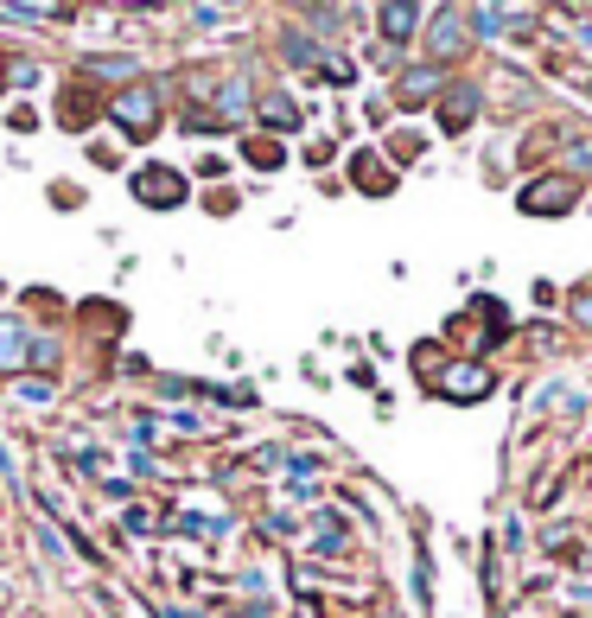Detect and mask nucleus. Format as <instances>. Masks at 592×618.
<instances>
[{
    "label": "nucleus",
    "instance_id": "6",
    "mask_svg": "<svg viewBox=\"0 0 592 618\" xmlns=\"http://www.w3.org/2000/svg\"><path fill=\"white\" fill-rule=\"evenodd\" d=\"M472 109H478V90H472V83H459V90L446 96V128H465V122H472Z\"/></svg>",
    "mask_w": 592,
    "mask_h": 618
},
{
    "label": "nucleus",
    "instance_id": "7",
    "mask_svg": "<svg viewBox=\"0 0 592 618\" xmlns=\"http://www.w3.org/2000/svg\"><path fill=\"white\" fill-rule=\"evenodd\" d=\"M414 20H421L414 7H382V13H376V26L389 32V39H408V26H414Z\"/></svg>",
    "mask_w": 592,
    "mask_h": 618
},
{
    "label": "nucleus",
    "instance_id": "10",
    "mask_svg": "<svg viewBox=\"0 0 592 618\" xmlns=\"http://www.w3.org/2000/svg\"><path fill=\"white\" fill-rule=\"evenodd\" d=\"M427 90H433V71H408V77H402V96H408V102L427 96Z\"/></svg>",
    "mask_w": 592,
    "mask_h": 618
},
{
    "label": "nucleus",
    "instance_id": "5",
    "mask_svg": "<svg viewBox=\"0 0 592 618\" xmlns=\"http://www.w3.org/2000/svg\"><path fill=\"white\" fill-rule=\"evenodd\" d=\"M26 357H32V345H26V325L0 319V370H20Z\"/></svg>",
    "mask_w": 592,
    "mask_h": 618
},
{
    "label": "nucleus",
    "instance_id": "1",
    "mask_svg": "<svg viewBox=\"0 0 592 618\" xmlns=\"http://www.w3.org/2000/svg\"><path fill=\"white\" fill-rule=\"evenodd\" d=\"M109 115L128 128V141H147V134L160 128V96H153L147 83H134V90H121V96L109 102Z\"/></svg>",
    "mask_w": 592,
    "mask_h": 618
},
{
    "label": "nucleus",
    "instance_id": "12",
    "mask_svg": "<svg viewBox=\"0 0 592 618\" xmlns=\"http://www.w3.org/2000/svg\"><path fill=\"white\" fill-rule=\"evenodd\" d=\"M249 160H261V166H274V160H281V147H274V141H249Z\"/></svg>",
    "mask_w": 592,
    "mask_h": 618
},
{
    "label": "nucleus",
    "instance_id": "2",
    "mask_svg": "<svg viewBox=\"0 0 592 618\" xmlns=\"http://www.w3.org/2000/svg\"><path fill=\"white\" fill-rule=\"evenodd\" d=\"M134 198L141 204H160V211H172V204H185V179L166 173V166H147L141 179H134Z\"/></svg>",
    "mask_w": 592,
    "mask_h": 618
},
{
    "label": "nucleus",
    "instance_id": "4",
    "mask_svg": "<svg viewBox=\"0 0 592 618\" xmlns=\"http://www.w3.org/2000/svg\"><path fill=\"white\" fill-rule=\"evenodd\" d=\"M573 198H580L573 179H548V185H529L516 204H522V211H573Z\"/></svg>",
    "mask_w": 592,
    "mask_h": 618
},
{
    "label": "nucleus",
    "instance_id": "13",
    "mask_svg": "<svg viewBox=\"0 0 592 618\" xmlns=\"http://www.w3.org/2000/svg\"><path fill=\"white\" fill-rule=\"evenodd\" d=\"M573 319H580L586 332H592V294H580V300H573Z\"/></svg>",
    "mask_w": 592,
    "mask_h": 618
},
{
    "label": "nucleus",
    "instance_id": "8",
    "mask_svg": "<svg viewBox=\"0 0 592 618\" xmlns=\"http://www.w3.org/2000/svg\"><path fill=\"white\" fill-rule=\"evenodd\" d=\"M433 51H459V13H440V20H433Z\"/></svg>",
    "mask_w": 592,
    "mask_h": 618
},
{
    "label": "nucleus",
    "instance_id": "11",
    "mask_svg": "<svg viewBox=\"0 0 592 618\" xmlns=\"http://www.w3.org/2000/svg\"><path fill=\"white\" fill-rule=\"evenodd\" d=\"M472 26H478V32H503V13H497V7H478Z\"/></svg>",
    "mask_w": 592,
    "mask_h": 618
},
{
    "label": "nucleus",
    "instance_id": "3",
    "mask_svg": "<svg viewBox=\"0 0 592 618\" xmlns=\"http://www.w3.org/2000/svg\"><path fill=\"white\" fill-rule=\"evenodd\" d=\"M440 389L452 402H478V396H491V370H484V364H452L440 376Z\"/></svg>",
    "mask_w": 592,
    "mask_h": 618
},
{
    "label": "nucleus",
    "instance_id": "9",
    "mask_svg": "<svg viewBox=\"0 0 592 618\" xmlns=\"http://www.w3.org/2000/svg\"><path fill=\"white\" fill-rule=\"evenodd\" d=\"M261 115H268L274 128H293V122H300V115H293V102H281V96H268V102H261Z\"/></svg>",
    "mask_w": 592,
    "mask_h": 618
}]
</instances>
